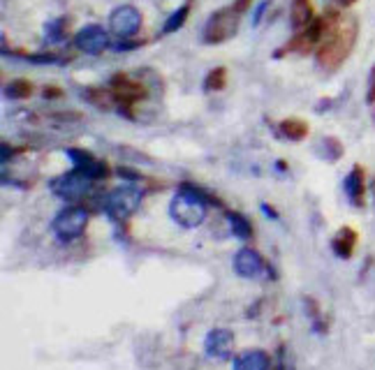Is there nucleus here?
<instances>
[{
    "label": "nucleus",
    "instance_id": "nucleus-20",
    "mask_svg": "<svg viewBox=\"0 0 375 370\" xmlns=\"http://www.w3.org/2000/svg\"><path fill=\"white\" fill-rule=\"evenodd\" d=\"M32 95V83L28 79H14L5 86L7 100H26Z\"/></svg>",
    "mask_w": 375,
    "mask_h": 370
},
{
    "label": "nucleus",
    "instance_id": "nucleus-30",
    "mask_svg": "<svg viewBox=\"0 0 375 370\" xmlns=\"http://www.w3.org/2000/svg\"><path fill=\"white\" fill-rule=\"evenodd\" d=\"M47 100H54V97H61L63 95V90H58V88H44V92H42Z\"/></svg>",
    "mask_w": 375,
    "mask_h": 370
},
{
    "label": "nucleus",
    "instance_id": "nucleus-15",
    "mask_svg": "<svg viewBox=\"0 0 375 370\" xmlns=\"http://www.w3.org/2000/svg\"><path fill=\"white\" fill-rule=\"evenodd\" d=\"M271 357L264 350H246L232 361V370H269Z\"/></svg>",
    "mask_w": 375,
    "mask_h": 370
},
{
    "label": "nucleus",
    "instance_id": "nucleus-17",
    "mask_svg": "<svg viewBox=\"0 0 375 370\" xmlns=\"http://www.w3.org/2000/svg\"><path fill=\"white\" fill-rule=\"evenodd\" d=\"M227 225H230V232L234 234L237 239L241 241H248L253 239V225H250V220L244 215V213H237V211H230L227 215Z\"/></svg>",
    "mask_w": 375,
    "mask_h": 370
},
{
    "label": "nucleus",
    "instance_id": "nucleus-24",
    "mask_svg": "<svg viewBox=\"0 0 375 370\" xmlns=\"http://www.w3.org/2000/svg\"><path fill=\"white\" fill-rule=\"evenodd\" d=\"M304 304H306L308 315H311V319H313V329L318 331V333H327V324H324V322H322V317H320V306H318V301H315V299H306Z\"/></svg>",
    "mask_w": 375,
    "mask_h": 370
},
{
    "label": "nucleus",
    "instance_id": "nucleus-23",
    "mask_svg": "<svg viewBox=\"0 0 375 370\" xmlns=\"http://www.w3.org/2000/svg\"><path fill=\"white\" fill-rule=\"evenodd\" d=\"M322 148H324V160H327V162H338L340 155H343V144H340L336 137H324Z\"/></svg>",
    "mask_w": 375,
    "mask_h": 370
},
{
    "label": "nucleus",
    "instance_id": "nucleus-8",
    "mask_svg": "<svg viewBox=\"0 0 375 370\" xmlns=\"http://www.w3.org/2000/svg\"><path fill=\"white\" fill-rule=\"evenodd\" d=\"M109 28L121 40L135 37L141 30V12L132 5H121L109 14Z\"/></svg>",
    "mask_w": 375,
    "mask_h": 370
},
{
    "label": "nucleus",
    "instance_id": "nucleus-7",
    "mask_svg": "<svg viewBox=\"0 0 375 370\" xmlns=\"http://www.w3.org/2000/svg\"><path fill=\"white\" fill-rule=\"evenodd\" d=\"M93 179L86 174L72 167V172L58 176V179L52 181V192L56 197H61L65 201H79L83 197H88L93 192Z\"/></svg>",
    "mask_w": 375,
    "mask_h": 370
},
{
    "label": "nucleus",
    "instance_id": "nucleus-4",
    "mask_svg": "<svg viewBox=\"0 0 375 370\" xmlns=\"http://www.w3.org/2000/svg\"><path fill=\"white\" fill-rule=\"evenodd\" d=\"M239 21H241V14L232 5L213 12L204 23V32H202L204 44H222V42L232 40L239 30Z\"/></svg>",
    "mask_w": 375,
    "mask_h": 370
},
{
    "label": "nucleus",
    "instance_id": "nucleus-3",
    "mask_svg": "<svg viewBox=\"0 0 375 370\" xmlns=\"http://www.w3.org/2000/svg\"><path fill=\"white\" fill-rule=\"evenodd\" d=\"M90 220V213L83 206H65L63 211H58L56 217L52 220V232L56 234L58 241L63 243H72L83 237Z\"/></svg>",
    "mask_w": 375,
    "mask_h": 370
},
{
    "label": "nucleus",
    "instance_id": "nucleus-22",
    "mask_svg": "<svg viewBox=\"0 0 375 370\" xmlns=\"http://www.w3.org/2000/svg\"><path fill=\"white\" fill-rule=\"evenodd\" d=\"M65 19L61 16V19H54V21H49L47 26H44V42L47 44H58V42H63L65 37Z\"/></svg>",
    "mask_w": 375,
    "mask_h": 370
},
{
    "label": "nucleus",
    "instance_id": "nucleus-19",
    "mask_svg": "<svg viewBox=\"0 0 375 370\" xmlns=\"http://www.w3.org/2000/svg\"><path fill=\"white\" fill-rule=\"evenodd\" d=\"M188 14H190V3L181 5L179 10H174V12L169 14V19L165 21V26H162V35H169V32H177L179 28H183V23L188 21Z\"/></svg>",
    "mask_w": 375,
    "mask_h": 370
},
{
    "label": "nucleus",
    "instance_id": "nucleus-29",
    "mask_svg": "<svg viewBox=\"0 0 375 370\" xmlns=\"http://www.w3.org/2000/svg\"><path fill=\"white\" fill-rule=\"evenodd\" d=\"M135 47H139V42H121V44H116V52H132Z\"/></svg>",
    "mask_w": 375,
    "mask_h": 370
},
{
    "label": "nucleus",
    "instance_id": "nucleus-9",
    "mask_svg": "<svg viewBox=\"0 0 375 370\" xmlns=\"http://www.w3.org/2000/svg\"><path fill=\"white\" fill-rule=\"evenodd\" d=\"M74 47L86 56H100L109 49V32L97 23L83 26L77 35H74Z\"/></svg>",
    "mask_w": 375,
    "mask_h": 370
},
{
    "label": "nucleus",
    "instance_id": "nucleus-2",
    "mask_svg": "<svg viewBox=\"0 0 375 370\" xmlns=\"http://www.w3.org/2000/svg\"><path fill=\"white\" fill-rule=\"evenodd\" d=\"M208 204L220 206V201L208 197L202 188H197L193 183H181L177 195L169 201V215L183 229H197L206 220Z\"/></svg>",
    "mask_w": 375,
    "mask_h": 370
},
{
    "label": "nucleus",
    "instance_id": "nucleus-6",
    "mask_svg": "<svg viewBox=\"0 0 375 370\" xmlns=\"http://www.w3.org/2000/svg\"><path fill=\"white\" fill-rule=\"evenodd\" d=\"M141 190L135 185H119L114 188L105 199V213L112 217V220H128L139 208L141 204Z\"/></svg>",
    "mask_w": 375,
    "mask_h": 370
},
{
    "label": "nucleus",
    "instance_id": "nucleus-32",
    "mask_svg": "<svg viewBox=\"0 0 375 370\" xmlns=\"http://www.w3.org/2000/svg\"><path fill=\"white\" fill-rule=\"evenodd\" d=\"M262 211H264L266 215H269V217H278V215H276V211H273V208H269L266 204H262Z\"/></svg>",
    "mask_w": 375,
    "mask_h": 370
},
{
    "label": "nucleus",
    "instance_id": "nucleus-21",
    "mask_svg": "<svg viewBox=\"0 0 375 370\" xmlns=\"http://www.w3.org/2000/svg\"><path fill=\"white\" fill-rule=\"evenodd\" d=\"M225 86H227V70H225V67H215V70H211L206 74V79H204V90L206 92L222 90Z\"/></svg>",
    "mask_w": 375,
    "mask_h": 370
},
{
    "label": "nucleus",
    "instance_id": "nucleus-12",
    "mask_svg": "<svg viewBox=\"0 0 375 370\" xmlns=\"http://www.w3.org/2000/svg\"><path fill=\"white\" fill-rule=\"evenodd\" d=\"M204 352L208 359L215 361H227L232 359V352H234V333L230 329H211L204 338Z\"/></svg>",
    "mask_w": 375,
    "mask_h": 370
},
{
    "label": "nucleus",
    "instance_id": "nucleus-33",
    "mask_svg": "<svg viewBox=\"0 0 375 370\" xmlns=\"http://www.w3.org/2000/svg\"><path fill=\"white\" fill-rule=\"evenodd\" d=\"M273 370H287V366H285V364H282V361H280V364H278L276 368H273Z\"/></svg>",
    "mask_w": 375,
    "mask_h": 370
},
{
    "label": "nucleus",
    "instance_id": "nucleus-18",
    "mask_svg": "<svg viewBox=\"0 0 375 370\" xmlns=\"http://www.w3.org/2000/svg\"><path fill=\"white\" fill-rule=\"evenodd\" d=\"M308 123L302 119H285L280 123V134L287 137L290 141H304L308 137Z\"/></svg>",
    "mask_w": 375,
    "mask_h": 370
},
{
    "label": "nucleus",
    "instance_id": "nucleus-13",
    "mask_svg": "<svg viewBox=\"0 0 375 370\" xmlns=\"http://www.w3.org/2000/svg\"><path fill=\"white\" fill-rule=\"evenodd\" d=\"M343 188H345L350 204L357 208H364V204H366V172L362 165H355L352 169H350V174L343 181Z\"/></svg>",
    "mask_w": 375,
    "mask_h": 370
},
{
    "label": "nucleus",
    "instance_id": "nucleus-25",
    "mask_svg": "<svg viewBox=\"0 0 375 370\" xmlns=\"http://www.w3.org/2000/svg\"><path fill=\"white\" fill-rule=\"evenodd\" d=\"M28 63H37V65H52V63H58V56L54 54H26L23 56Z\"/></svg>",
    "mask_w": 375,
    "mask_h": 370
},
{
    "label": "nucleus",
    "instance_id": "nucleus-27",
    "mask_svg": "<svg viewBox=\"0 0 375 370\" xmlns=\"http://www.w3.org/2000/svg\"><path fill=\"white\" fill-rule=\"evenodd\" d=\"M366 100H369V105H375V65L371 70V79H369V92H366Z\"/></svg>",
    "mask_w": 375,
    "mask_h": 370
},
{
    "label": "nucleus",
    "instance_id": "nucleus-28",
    "mask_svg": "<svg viewBox=\"0 0 375 370\" xmlns=\"http://www.w3.org/2000/svg\"><path fill=\"white\" fill-rule=\"evenodd\" d=\"M250 5H253V0H234V3H232V7H234L239 14H244Z\"/></svg>",
    "mask_w": 375,
    "mask_h": 370
},
{
    "label": "nucleus",
    "instance_id": "nucleus-14",
    "mask_svg": "<svg viewBox=\"0 0 375 370\" xmlns=\"http://www.w3.org/2000/svg\"><path fill=\"white\" fill-rule=\"evenodd\" d=\"M357 243H359V234L355 227H340L331 239V250L338 259H350L355 255Z\"/></svg>",
    "mask_w": 375,
    "mask_h": 370
},
{
    "label": "nucleus",
    "instance_id": "nucleus-11",
    "mask_svg": "<svg viewBox=\"0 0 375 370\" xmlns=\"http://www.w3.org/2000/svg\"><path fill=\"white\" fill-rule=\"evenodd\" d=\"M65 155L72 160V165L77 167V169L86 172L95 183L97 181H105L107 176H109V165H107L105 160H97L93 153H88V150L77 148V146H70V148H65Z\"/></svg>",
    "mask_w": 375,
    "mask_h": 370
},
{
    "label": "nucleus",
    "instance_id": "nucleus-31",
    "mask_svg": "<svg viewBox=\"0 0 375 370\" xmlns=\"http://www.w3.org/2000/svg\"><path fill=\"white\" fill-rule=\"evenodd\" d=\"M338 7H352L355 3H359V0H333Z\"/></svg>",
    "mask_w": 375,
    "mask_h": 370
},
{
    "label": "nucleus",
    "instance_id": "nucleus-10",
    "mask_svg": "<svg viewBox=\"0 0 375 370\" xmlns=\"http://www.w3.org/2000/svg\"><path fill=\"white\" fill-rule=\"evenodd\" d=\"M234 271L239 278H246V280H257L262 275H269V264L266 259L253 248H241L234 255Z\"/></svg>",
    "mask_w": 375,
    "mask_h": 370
},
{
    "label": "nucleus",
    "instance_id": "nucleus-5",
    "mask_svg": "<svg viewBox=\"0 0 375 370\" xmlns=\"http://www.w3.org/2000/svg\"><path fill=\"white\" fill-rule=\"evenodd\" d=\"M109 90L116 100V105H119V112L125 119H135V116H132V107L146 95V83L135 81L132 77H128V74H114L109 81Z\"/></svg>",
    "mask_w": 375,
    "mask_h": 370
},
{
    "label": "nucleus",
    "instance_id": "nucleus-16",
    "mask_svg": "<svg viewBox=\"0 0 375 370\" xmlns=\"http://www.w3.org/2000/svg\"><path fill=\"white\" fill-rule=\"evenodd\" d=\"M315 19L313 14V3L311 0H292L290 5V23L297 32L304 30L308 23Z\"/></svg>",
    "mask_w": 375,
    "mask_h": 370
},
{
    "label": "nucleus",
    "instance_id": "nucleus-1",
    "mask_svg": "<svg viewBox=\"0 0 375 370\" xmlns=\"http://www.w3.org/2000/svg\"><path fill=\"white\" fill-rule=\"evenodd\" d=\"M359 37V23L355 16H336L324 35L322 44L315 52V63L324 72H336L343 65Z\"/></svg>",
    "mask_w": 375,
    "mask_h": 370
},
{
    "label": "nucleus",
    "instance_id": "nucleus-26",
    "mask_svg": "<svg viewBox=\"0 0 375 370\" xmlns=\"http://www.w3.org/2000/svg\"><path fill=\"white\" fill-rule=\"evenodd\" d=\"M266 7H269V0H262V3L255 7V14H253V26H260L262 16H264V12H266Z\"/></svg>",
    "mask_w": 375,
    "mask_h": 370
}]
</instances>
